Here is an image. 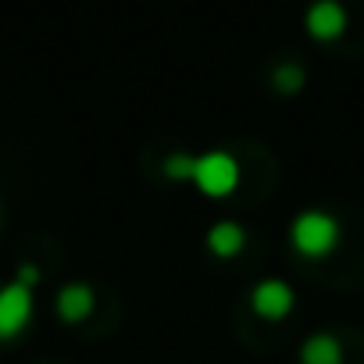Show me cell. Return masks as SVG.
Masks as SVG:
<instances>
[{
  "instance_id": "6",
  "label": "cell",
  "mask_w": 364,
  "mask_h": 364,
  "mask_svg": "<svg viewBox=\"0 0 364 364\" xmlns=\"http://www.w3.org/2000/svg\"><path fill=\"white\" fill-rule=\"evenodd\" d=\"M93 304H97L93 289L86 282H72V286H65L58 293V318L68 321V325H79V321H86L93 314Z\"/></svg>"
},
{
  "instance_id": "8",
  "label": "cell",
  "mask_w": 364,
  "mask_h": 364,
  "mask_svg": "<svg viewBox=\"0 0 364 364\" xmlns=\"http://www.w3.org/2000/svg\"><path fill=\"white\" fill-rule=\"evenodd\" d=\"M300 364H343V346H339V339L328 336V332L307 336V343L300 346Z\"/></svg>"
},
{
  "instance_id": "11",
  "label": "cell",
  "mask_w": 364,
  "mask_h": 364,
  "mask_svg": "<svg viewBox=\"0 0 364 364\" xmlns=\"http://www.w3.org/2000/svg\"><path fill=\"white\" fill-rule=\"evenodd\" d=\"M15 282H22V286H29V289H33V286L40 282V268H36V264H22V268H18V279H15Z\"/></svg>"
},
{
  "instance_id": "7",
  "label": "cell",
  "mask_w": 364,
  "mask_h": 364,
  "mask_svg": "<svg viewBox=\"0 0 364 364\" xmlns=\"http://www.w3.org/2000/svg\"><path fill=\"white\" fill-rule=\"evenodd\" d=\"M243 247H247V229H243L240 222L222 218V222L211 225V232H208V250H211L215 257H236Z\"/></svg>"
},
{
  "instance_id": "4",
  "label": "cell",
  "mask_w": 364,
  "mask_h": 364,
  "mask_svg": "<svg viewBox=\"0 0 364 364\" xmlns=\"http://www.w3.org/2000/svg\"><path fill=\"white\" fill-rule=\"evenodd\" d=\"M293 304H296V293L286 282H279V279H261L254 286V293H250V307L264 321H282L293 311Z\"/></svg>"
},
{
  "instance_id": "3",
  "label": "cell",
  "mask_w": 364,
  "mask_h": 364,
  "mask_svg": "<svg viewBox=\"0 0 364 364\" xmlns=\"http://www.w3.org/2000/svg\"><path fill=\"white\" fill-rule=\"evenodd\" d=\"M33 318V289L8 282L0 289V339H15Z\"/></svg>"
},
{
  "instance_id": "10",
  "label": "cell",
  "mask_w": 364,
  "mask_h": 364,
  "mask_svg": "<svg viewBox=\"0 0 364 364\" xmlns=\"http://www.w3.org/2000/svg\"><path fill=\"white\" fill-rule=\"evenodd\" d=\"M272 82H275V90H279V93H296V90H304L307 75H304V68H300V65H279V68H275V75H272Z\"/></svg>"
},
{
  "instance_id": "5",
  "label": "cell",
  "mask_w": 364,
  "mask_h": 364,
  "mask_svg": "<svg viewBox=\"0 0 364 364\" xmlns=\"http://www.w3.org/2000/svg\"><path fill=\"white\" fill-rule=\"evenodd\" d=\"M304 29L318 40V43H328V40H339L346 33V8L339 0H314L304 15Z\"/></svg>"
},
{
  "instance_id": "2",
  "label": "cell",
  "mask_w": 364,
  "mask_h": 364,
  "mask_svg": "<svg viewBox=\"0 0 364 364\" xmlns=\"http://www.w3.org/2000/svg\"><path fill=\"white\" fill-rule=\"evenodd\" d=\"M193 186L208 197H229L236 186H240V164L232 154L225 150H208L197 157V168H193Z\"/></svg>"
},
{
  "instance_id": "1",
  "label": "cell",
  "mask_w": 364,
  "mask_h": 364,
  "mask_svg": "<svg viewBox=\"0 0 364 364\" xmlns=\"http://www.w3.org/2000/svg\"><path fill=\"white\" fill-rule=\"evenodd\" d=\"M289 243H293L296 254H304L311 261H321L339 247V225L325 211H300L289 225Z\"/></svg>"
},
{
  "instance_id": "9",
  "label": "cell",
  "mask_w": 364,
  "mask_h": 364,
  "mask_svg": "<svg viewBox=\"0 0 364 364\" xmlns=\"http://www.w3.org/2000/svg\"><path fill=\"white\" fill-rule=\"evenodd\" d=\"M161 168H164V178H171V182H193L197 157L193 154H168Z\"/></svg>"
}]
</instances>
